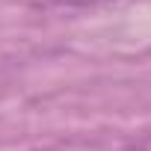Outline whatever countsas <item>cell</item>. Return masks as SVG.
Returning a JSON list of instances; mask_svg holds the SVG:
<instances>
[{
    "instance_id": "6da1fadb",
    "label": "cell",
    "mask_w": 151,
    "mask_h": 151,
    "mask_svg": "<svg viewBox=\"0 0 151 151\" xmlns=\"http://www.w3.org/2000/svg\"><path fill=\"white\" fill-rule=\"evenodd\" d=\"M59 151H145L133 142H86V145H65Z\"/></svg>"
},
{
    "instance_id": "7a4b0ae2",
    "label": "cell",
    "mask_w": 151,
    "mask_h": 151,
    "mask_svg": "<svg viewBox=\"0 0 151 151\" xmlns=\"http://www.w3.org/2000/svg\"><path fill=\"white\" fill-rule=\"evenodd\" d=\"M59 6H98V3H110V0H50Z\"/></svg>"
}]
</instances>
